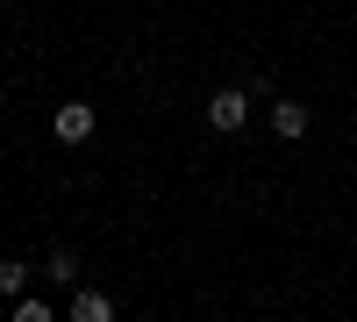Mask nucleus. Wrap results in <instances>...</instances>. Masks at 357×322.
Wrapping results in <instances>:
<instances>
[{
    "label": "nucleus",
    "instance_id": "obj_2",
    "mask_svg": "<svg viewBox=\"0 0 357 322\" xmlns=\"http://www.w3.org/2000/svg\"><path fill=\"white\" fill-rule=\"evenodd\" d=\"M86 136H93V108L65 101V108H57V143H86Z\"/></svg>",
    "mask_w": 357,
    "mask_h": 322
},
{
    "label": "nucleus",
    "instance_id": "obj_1",
    "mask_svg": "<svg viewBox=\"0 0 357 322\" xmlns=\"http://www.w3.org/2000/svg\"><path fill=\"white\" fill-rule=\"evenodd\" d=\"M207 122H215L222 136H229V129H243V122H250V94H243V86H222V94L207 101Z\"/></svg>",
    "mask_w": 357,
    "mask_h": 322
},
{
    "label": "nucleus",
    "instance_id": "obj_3",
    "mask_svg": "<svg viewBox=\"0 0 357 322\" xmlns=\"http://www.w3.org/2000/svg\"><path fill=\"white\" fill-rule=\"evenodd\" d=\"M72 322H114V301L93 294V286H79V294H72Z\"/></svg>",
    "mask_w": 357,
    "mask_h": 322
},
{
    "label": "nucleus",
    "instance_id": "obj_5",
    "mask_svg": "<svg viewBox=\"0 0 357 322\" xmlns=\"http://www.w3.org/2000/svg\"><path fill=\"white\" fill-rule=\"evenodd\" d=\"M57 308L50 301H36V294H15V322H50Z\"/></svg>",
    "mask_w": 357,
    "mask_h": 322
},
{
    "label": "nucleus",
    "instance_id": "obj_6",
    "mask_svg": "<svg viewBox=\"0 0 357 322\" xmlns=\"http://www.w3.org/2000/svg\"><path fill=\"white\" fill-rule=\"evenodd\" d=\"M22 286H29V265L22 258H0V294H22Z\"/></svg>",
    "mask_w": 357,
    "mask_h": 322
},
{
    "label": "nucleus",
    "instance_id": "obj_4",
    "mask_svg": "<svg viewBox=\"0 0 357 322\" xmlns=\"http://www.w3.org/2000/svg\"><path fill=\"white\" fill-rule=\"evenodd\" d=\"M272 129H279V136H307V108H301V101H279V108H272Z\"/></svg>",
    "mask_w": 357,
    "mask_h": 322
},
{
    "label": "nucleus",
    "instance_id": "obj_7",
    "mask_svg": "<svg viewBox=\"0 0 357 322\" xmlns=\"http://www.w3.org/2000/svg\"><path fill=\"white\" fill-rule=\"evenodd\" d=\"M50 279H65V286H72V279H79V258H72V251H57V258H50Z\"/></svg>",
    "mask_w": 357,
    "mask_h": 322
}]
</instances>
